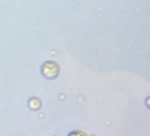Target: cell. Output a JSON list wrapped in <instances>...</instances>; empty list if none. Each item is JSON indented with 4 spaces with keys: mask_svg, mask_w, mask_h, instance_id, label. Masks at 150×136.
I'll list each match as a JSON object with an SVG mask.
<instances>
[{
    "mask_svg": "<svg viewBox=\"0 0 150 136\" xmlns=\"http://www.w3.org/2000/svg\"><path fill=\"white\" fill-rule=\"evenodd\" d=\"M41 72L46 79H55L60 73V68L54 61H47L43 63Z\"/></svg>",
    "mask_w": 150,
    "mask_h": 136,
    "instance_id": "6da1fadb",
    "label": "cell"
},
{
    "mask_svg": "<svg viewBox=\"0 0 150 136\" xmlns=\"http://www.w3.org/2000/svg\"><path fill=\"white\" fill-rule=\"evenodd\" d=\"M40 106H41V102H40L39 98H32V100L29 101V107H30L32 109H34V110H38V109L40 108Z\"/></svg>",
    "mask_w": 150,
    "mask_h": 136,
    "instance_id": "7a4b0ae2",
    "label": "cell"
},
{
    "mask_svg": "<svg viewBox=\"0 0 150 136\" xmlns=\"http://www.w3.org/2000/svg\"><path fill=\"white\" fill-rule=\"evenodd\" d=\"M68 136H88V135L81 130H73Z\"/></svg>",
    "mask_w": 150,
    "mask_h": 136,
    "instance_id": "3957f363",
    "label": "cell"
},
{
    "mask_svg": "<svg viewBox=\"0 0 150 136\" xmlns=\"http://www.w3.org/2000/svg\"><path fill=\"white\" fill-rule=\"evenodd\" d=\"M145 104H146V107L150 109V96H149V97L145 100Z\"/></svg>",
    "mask_w": 150,
    "mask_h": 136,
    "instance_id": "277c9868",
    "label": "cell"
}]
</instances>
